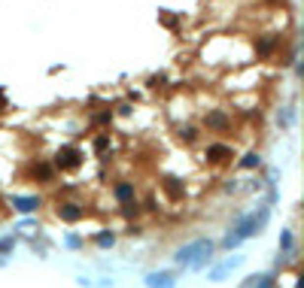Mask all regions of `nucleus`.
Segmentation results:
<instances>
[{"instance_id":"1","label":"nucleus","mask_w":304,"mask_h":288,"mask_svg":"<svg viewBox=\"0 0 304 288\" xmlns=\"http://www.w3.org/2000/svg\"><path fill=\"white\" fill-rule=\"evenodd\" d=\"M262 228H265V212H262V215H249L246 222H240V225H237V230H235V233H228L225 246H237V240L253 237V233H256V230H262Z\"/></svg>"},{"instance_id":"2","label":"nucleus","mask_w":304,"mask_h":288,"mask_svg":"<svg viewBox=\"0 0 304 288\" xmlns=\"http://www.w3.org/2000/svg\"><path fill=\"white\" fill-rule=\"evenodd\" d=\"M207 255H210V243L198 240V243H192V246H186V249H180V252H176V261H180V264H189V261L201 264Z\"/></svg>"},{"instance_id":"3","label":"nucleus","mask_w":304,"mask_h":288,"mask_svg":"<svg viewBox=\"0 0 304 288\" xmlns=\"http://www.w3.org/2000/svg\"><path fill=\"white\" fill-rule=\"evenodd\" d=\"M79 164H82L79 149H73V146H61L58 149V155H55V167L58 170H76Z\"/></svg>"},{"instance_id":"4","label":"nucleus","mask_w":304,"mask_h":288,"mask_svg":"<svg viewBox=\"0 0 304 288\" xmlns=\"http://www.w3.org/2000/svg\"><path fill=\"white\" fill-rule=\"evenodd\" d=\"M231 146H222V143H216V146H210L207 149V161L210 164H225V161H231Z\"/></svg>"},{"instance_id":"5","label":"nucleus","mask_w":304,"mask_h":288,"mask_svg":"<svg viewBox=\"0 0 304 288\" xmlns=\"http://www.w3.org/2000/svg\"><path fill=\"white\" fill-rule=\"evenodd\" d=\"M149 288H173V273H152L146 276Z\"/></svg>"},{"instance_id":"6","label":"nucleus","mask_w":304,"mask_h":288,"mask_svg":"<svg viewBox=\"0 0 304 288\" xmlns=\"http://www.w3.org/2000/svg\"><path fill=\"white\" fill-rule=\"evenodd\" d=\"M207 128H213V131H225V128H228V115H222V113L207 115Z\"/></svg>"},{"instance_id":"7","label":"nucleus","mask_w":304,"mask_h":288,"mask_svg":"<svg viewBox=\"0 0 304 288\" xmlns=\"http://www.w3.org/2000/svg\"><path fill=\"white\" fill-rule=\"evenodd\" d=\"M240 261H225V264H219V270H213V273H210V279L213 282H219V279H225L228 273H231V270H235Z\"/></svg>"},{"instance_id":"8","label":"nucleus","mask_w":304,"mask_h":288,"mask_svg":"<svg viewBox=\"0 0 304 288\" xmlns=\"http://www.w3.org/2000/svg\"><path fill=\"white\" fill-rule=\"evenodd\" d=\"M31 176L40 179V182H49V179H52V167H49V164H34V167H31Z\"/></svg>"},{"instance_id":"9","label":"nucleus","mask_w":304,"mask_h":288,"mask_svg":"<svg viewBox=\"0 0 304 288\" xmlns=\"http://www.w3.org/2000/svg\"><path fill=\"white\" fill-rule=\"evenodd\" d=\"M165 188L170 197H183V182L180 179H173V176H165Z\"/></svg>"},{"instance_id":"10","label":"nucleus","mask_w":304,"mask_h":288,"mask_svg":"<svg viewBox=\"0 0 304 288\" xmlns=\"http://www.w3.org/2000/svg\"><path fill=\"white\" fill-rule=\"evenodd\" d=\"M79 215H82L79 206H61V219H67V222H76Z\"/></svg>"},{"instance_id":"11","label":"nucleus","mask_w":304,"mask_h":288,"mask_svg":"<svg viewBox=\"0 0 304 288\" xmlns=\"http://www.w3.org/2000/svg\"><path fill=\"white\" fill-rule=\"evenodd\" d=\"M12 203L19 209H37V197H15Z\"/></svg>"},{"instance_id":"12","label":"nucleus","mask_w":304,"mask_h":288,"mask_svg":"<svg viewBox=\"0 0 304 288\" xmlns=\"http://www.w3.org/2000/svg\"><path fill=\"white\" fill-rule=\"evenodd\" d=\"M116 197H119V201H131L134 188H131V185H119V188H116Z\"/></svg>"},{"instance_id":"13","label":"nucleus","mask_w":304,"mask_h":288,"mask_svg":"<svg viewBox=\"0 0 304 288\" xmlns=\"http://www.w3.org/2000/svg\"><path fill=\"white\" fill-rule=\"evenodd\" d=\"M98 246H113V233H101V237H98Z\"/></svg>"},{"instance_id":"14","label":"nucleus","mask_w":304,"mask_h":288,"mask_svg":"<svg viewBox=\"0 0 304 288\" xmlns=\"http://www.w3.org/2000/svg\"><path fill=\"white\" fill-rule=\"evenodd\" d=\"M253 164H259V158H256V155H249V158H243V167H253Z\"/></svg>"},{"instance_id":"15","label":"nucleus","mask_w":304,"mask_h":288,"mask_svg":"<svg viewBox=\"0 0 304 288\" xmlns=\"http://www.w3.org/2000/svg\"><path fill=\"white\" fill-rule=\"evenodd\" d=\"M9 246H12V240H0V252H6Z\"/></svg>"},{"instance_id":"16","label":"nucleus","mask_w":304,"mask_h":288,"mask_svg":"<svg viewBox=\"0 0 304 288\" xmlns=\"http://www.w3.org/2000/svg\"><path fill=\"white\" fill-rule=\"evenodd\" d=\"M3 103H6V100H3V94H0V106H3Z\"/></svg>"}]
</instances>
